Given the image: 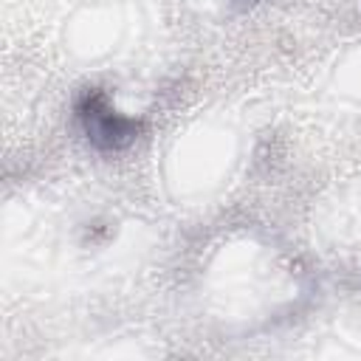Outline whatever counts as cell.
Here are the masks:
<instances>
[{"label":"cell","instance_id":"obj_1","mask_svg":"<svg viewBox=\"0 0 361 361\" xmlns=\"http://www.w3.org/2000/svg\"><path fill=\"white\" fill-rule=\"evenodd\" d=\"M79 116L85 121L87 138L102 149H118L127 141H133V135H135V121L116 116V110H110V104L102 93H87L79 107Z\"/></svg>","mask_w":361,"mask_h":361}]
</instances>
